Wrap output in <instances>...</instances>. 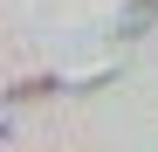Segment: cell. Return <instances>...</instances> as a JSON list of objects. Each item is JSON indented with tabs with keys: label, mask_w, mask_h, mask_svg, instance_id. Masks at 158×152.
<instances>
[{
	"label": "cell",
	"mask_w": 158,
	"mask_h": 152,
	"mask_svg": "<svg viewBox=\"0 0 158 152\" xmlns=\"http://www.w3.org/2000/svg\"><path fill=\"white\" fill-rule=\"evenodd\" d=\"M62 83H55V76H28V83H14L7 90V104H35V97H55Z\"/></svg>",
	"instance_id": "cell-1"
}]
</instances>
